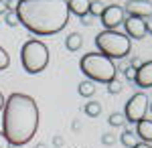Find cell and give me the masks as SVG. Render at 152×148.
<instances>
[{
	"instance_id": "603a6c76",
	"label": "cell",
	"mask_w": 152,
	"mask_h": 148,
	"mask_svg": "<svg viewBox=\"0 0 152 148\" xmlns=\"http://www.w3.org/2000/svg\"><path fill=\"white\" fill-rule=\"evenodd\" d=\"M0 148H12V146H10V142L6 140V136L2 134V130H0Z\"/></svg>"
},
{
	"instance_id": "cb8c5ba5",
	"label": "cell",
	"mask_w": 152,
	"mask_h": 148,
	"mask_svg": "<svg viewBox=\"0 0 152 148\" xmlns=\"http://www.w3.org/2000/svg\"><path fill=\"white\" fill-rule=\"evenodd\" d=\"M126 77H128L130 81H134V79H136V69H134V67H128V69H126Z\"/></svg>"
},
{
	"instance_id": "4316f807",
	"label": "cell",
	"mask_w": 152,
	"mask_h": 148,
	"mask_svg": "<svg viewBox=\"0 0 152 148\" xmlns=\"http://www.w3.org/2000/svg\"><path fill=\"white\" fill-rule=\"evenodd\" d=\"M134 148H152V146L148 144V142H138V144H136Z\"/></svg>"
},
{
	"instance_id": "2e32d148",
	"label": "cell",
	"mask_w": 152,
	"mask_h": 148,
	"mask_svg": "<svg viewBox=\"0 0 152 148\" xmlns=\"http://www.w3.org/2000/svg\"><path fill=\"white\" fill-rule=\"evenodd\" d=\"M83 112L89 116V118H97V116L102 114V103L99 102H87L85 108H83Z\"/></svg>"
},
{
	"instance_id": "5bb4252c",
	"label": "cell",
	"mask_w": 152,
	"mask_h": 148,
	"mask_svg": "<svg viewBox=\"0 0 152 148\" xmlns=\"http://www.w3.org/2000/svg\"><path fill=\"white\" fill-rule=\"evenodd\" d=\"M77 91H79V95H83V97H91L95 93V85H94V81H89V79H85L79 83V87H77Z\"/></svg>"
},
{
	"instance_id": "7402d4cb",
	"label": "cell",
	"mask_w": 152,
	"mask_h": 148,
	"mask_svg": "<svg viewBox=\"0 0 152 148\" xmlns=\"http://www.w3.org/2000/svg\"><path fill=\"white\" fill-rule=\"evenodd\" d=\"M116 142V136L114 134H102V144H105V146H112Z\"/></svg>"
},
{
	"instance_id": "f1b7e54d",
	"label": "cell",
	"mask_w": 152,
	"mask_h": 148,
	"mask_svg": "<svg viewBox=\"0 0 152 148\" xmlns=\"http://www.w3.org/2000/svg\"><path fill=\"white\" fill-rule=\"evenodd\" d=\"M148 106H150V112H152V103H148Z\"/></svg>"
},
{
	"instance_id": "6da1fadb",
	"label": "cell",
	"mask_w": 152,
	"mask_h": 148,
	"mask_svg": "<svg viewBox=\"0 0 152 148\" xmlns=\"http://www.w3.org/2000/svg\"><path fill=\"white\" fill-rule=\"evenodd\" d=\"M39 128V106L35 97L14 91L6 97L2 108V134L10 146L28 144Z\"/></svg>"
},
{
	"instance_id": "30bf717a",
	"label": "cell",
	"mask_w": 152,
	"mask_h": 148,
	"mask_svg": "<svg viewBox=\"0 0 152 148\" xmlns=\"http://www.w3.org/2000/svg\"><path fill=\"white\" fill-rule=\"evenodd\" d=\"M136 85L146 89V87H152V61H144L140 67L136 69Z\"/></svg>"
},
{
	"instance_id": "7c38bea8",
	"label": "cell",
	"mask_w": 152,
	"mask_h": 148,
	"mask_svg": "<svg viewBox=\"0 0 152 148\" xmlns=\"http://www.w3.org/2000/svg\"><path fill=\"white\" fill-rule=\"evenodd\" d=\"M67 4H69V12L81 18L87 16V12H89V0H67Z\"/></svg>"
},
{
	"instance_id": "8992f818",
	"label": "cell",
	"mask_w": 152,
	"mask_h": 148,
	"mask_svg": "<svg viewBox=\"0 0 152 148\" xmlns=\"http://www.w3.org/2000/svg\"><path fill=\"white\" fill-rule=\"evenodd\" d=\"M146 112H148V95L146 93H134L126 103V116L124 118L136 124V122L146 118Z\"/></svg>"
},
{
	"instance_id": "8fae6325",
	"label": "cell",
	"mask_w": 152,
	"mask_h": 148,
	"mask_svg": "<svg viewBox=\"0 0 152 148\" xmlns=\"http://www.w3.org/2000/svg\"><path fill=\"white\" fill-rule=\"evenodd\" d=\"M136 136L140 138L142 142H152V120H140L136 122Z\"/></svg>"
},
{
	"instance_id": "ac0fdd59",
	"label": "cell",
	"mask_w": 152,
	"mask_h": 148,
	"mask_svg": "<svg viewBox=\"0 0 152 148\" xmlns=\"http://www.w3.org/2000/svg\"><path fill=\"white\" fill-rule=\"evenodd\" d=\"M8 65H10V55L6 53L4 47H0V71L8 69Z\"/></svg>"
},
{
	"instance_id": "d6986e66",
	"label": "cell",
	"mask_w": 152,
	"mask_h": 148,
	"mask_svg": "<svg viewBox=\"0 0 152 148\" xmlns=\"http://www.w3.org/2000/svg\"><path fill=\"white\" fill-rule=\"evenodd\" d=\"M4 23L8 24V26H16V24H18L16 12H14V10H6V12H4Z\"/></svg>"
},
{
	"instance_id": "484cf974",
	"label": "cell",
	"mask_w": 152,
	"mask_h": 148,
	"mask_svg": "<svg viewBox=\"0 0 152 148\" xmlns=\"http://www.w3.org/2000/svg\"><path fill=\"white\" fill-rule=\"evenodd\" d=\"M6 10H8V4H6L4 0H0V14H4Z\"/></svg>"
},
{
	"instance_id": "277c9868",
	"label": "cell",
	"mask_w": 152,
	"mask_h": 148,
	"mask_svg": "<svg viewBox=\"0 0 152 148\" xmlns=\"http://www.w3.org/2000/svg\"><path fill=\"white\" fill-rule=\"evenodd\" d=\"M95 47L97 51L107 59H124L132 51V41H130L126 33L120 31H102L95 37Z\"/></svg>"
},
{
	"instance_id": "e0dca14e",
	"label": "cell",
	"mask_w": 152,
	"mask_h": 148,
	"mask_svg": "<svg viewBox=\"0 0 152 148\" xmlns=\"http://www.w3.org/2000/svg\"><path fill=\"white\" fill-rule=\"evenodd\" d=\"M104 8L105 6L99 0H97V2H89V12H87V14H89V16H99V14L104 12Z\"/></svg>"
},
{
	"instance_id": "9c48e42d",
	"label": "cell",
	"mask_w": 152,
	"mask_h": 148,
	"mask_svg": "<svg viewBox=\"0 0 152 148\" xmlns=\"http://www.w3.org/2000/svg\"><path fill=\"white\" fill-rule=\"evenodd\" d=\"M124 12H128L134 18H148L152 16V2L150 0H130Z\"/></svg>"
},
{
	"instance_id": "7a4b0ae2",
	"label": "cell",
	"mask_w": 152,
	"mask_h": 148,
	"mask_svg": "<svg viewBox=\"0 0 152 148\" xmlns=\"http://www.w3.org/2000/svg\"><path fill=\"white\" fill-rule=\"evenodd\" d=\"M16 18L33 34H57L69 23L67 0H18Z\"/></svg>"
},
{
	"instance_id": "9a60e30c",
	"label": "cell",
	"mask_w": 152,
	"mask_h": 148,
	"mask_svg": "<svg viewBox=\"0 0 152 148\" xmlns=\"http://www.w3.org/2000/svg\"><path fill=\"white\" fill-rule=\"evenodd\" d=\"M120 142H122L126 148H134L136 144H138V136H136L132 130H126V132L120 136Z\"/></svg>"
},
{
	"instance_id": "ba28073f",
	"label": "cell",
	"mask_w": 152,
	"mask_h": 148,
	"mask_svg": "<svg viewBox=\"0 0 152 148\" xmlns=\"http://www.w3.org/2000/svg\"><path fill=\"white\" fill-rule=\"evenodd\" d=\"M124 26H126V37L130 41L132 39H144L148 29H146V21L144 18H134V16H128L124 21Z\"/></svg>"
},
{
	"instance_id": "d4e9b609",
	"label": "cell",
	"mask_w": 152,
	"mask_h": 148,
	"mask_svg": "<svg viewBox=\"0 0 152 148\" xmlns=\"http://www.w3.org/2000/svg\"><path fill=\"white\" fill-rule=\"evenodd\" d=\"M142 65V61L138 57H132V61H130V67H134V69H138Z\"/></svg>"
},
{
	"instance_id": "5b68a950",
	"label": "cell",
	"mask_w": 152,
	"mask_h": 148,
	"mask_svg": "<svg viewBox=\"0 0 152 148\" xmlns=\"http://www.w3.org/2000/svg\"><path fill=\"white\" fill-rule=\"evenodd\" d=\"M20 61H23V69L31 75L45 71L49 65V47L37 39L26 41L20 49Z\"/></svg>"
},
{
	"instance_id": "52a82bcc",
	"label": "cell",
	"mask_w": 152,
	"mask_h": 148,
	"mask_svg": "<svg viewBox=\"0 0 152 148\" xmlns=\"http://www.w3.org/2000/svg\"><path fill=\"white\" fill-rule=\"evenodd\" d=\"M99 18H102V24L105 26V31H116L118 26L126 21V12L118 4H110V6L104 8V12L99 14Z\"/></svg>"
},
{
	"instance_id": "ffe728a7",
	"label": "cell",
	"mask_w": 152,
	"mask_h": 148,
	"mask_svg": "<svg viewBox=\"0 0 152 148\" xmlns=\"http://www.w3.org/2000/svg\"><path fill=\"white\" fill-rule=\"evenodd\" d=\"M107 91H110L112 95H116V93H120V91H122V83H120L118 79H112L110 83H107Z\"/></svg>"
},
{
	"instance_id": "3957f363",
	"label": "cell",
	"mask_w": 152,
	"mask_h": 148,
	"mask_svg": "<svg viewBox=\"0 0 152 148\" xmlns=\"http://www.w3.org/2000/svg\"><path fill=\"white\" fill-rule=\"evenodd\" d=\"M79 69L89 81H99V83H110L112 79H116L118 73L114 61L104 57L102 53H85L79 61Z\"/></svg>"
},
{
	"instance_id": "4fadbf2b",
	"label": "cell",
	"mask_w": 152,
	"mask_h": 148,
	"mask_svg": "<svg viewBox=\"0 0 152 148\" xmlns=\"http://www.w3.org/2000/svg\"><path fill=\"white\" fill-rule=\"evenodd\" d=\"M83 45V39L79 33H71L67 39H65V47L69 49V51H79Z\"/></svg>"
},
{
	"instance_id": "83f0119b",
	"label": "cell",
	"mask_w": 152,
	"mask_h": 148,
	"mask_svg": "<svg viewBox=\"0 0 152 148\" xmlns=\"http://www.w3.org/2000/svg\"><path fill=\"white\" fill-rule=\"evenodd\" d=\"M4 102H6V100H4V95H2V91H0V112H2V108H4Z\"/></svg>"
},
{
	"instance_id": "f546056e",
	"label": "cell",
	"mask_w": 152,
	"mask_h": 148,
	"mask_svg": "<svg viewBox=\"0 0 152 148\" xmlns=\"http://www.w3.org/2000/svg\"><path fill=\"white\" fill-rule=\"evenodd\" d=\"M4 2H6V0H4Z\"/></svg>"
},
{
	"instance_id": "44dd1931",
	"label": "cell",
	"mask_w": 152,
	"mask_h": 148,
	"mask_svg": "<svg viewBox=\"0 0 152 148\" xmlns=\"http://www.w3.org/2000/svg\"><path fill=\"white\" fill-rule=\"evenodd\" d=\"M124 122H126V118L122 114H112L110 116V124L112 126H124Z\"/></svg>"
}]
</instances>
